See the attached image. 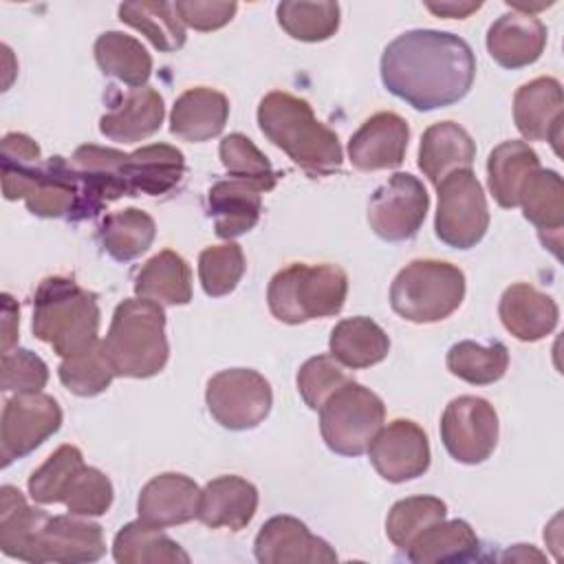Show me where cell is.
<instances>
[{"mask_svg": "<svg viewBox=\"0 0 564 564\" xmlns=\"http://www.w3.org/2000/svg\"><path fill=\"white\" fill-rule=\"evenodd\" d=\"M112 498H115V489L110 478L97 467L82 465V469L70 480L62 505L75 516L93 518V516H104L110 509Z\"/></svg>", "mask_w": 564, "mask_h": 564, "instance_id": "cell-47", "label": "cell"}, {"mask_svg": "<svg viewBox=\"0 0 564 564\" xmlns=\"http://www.w3.org/2000/svg\"><path fill=\"white\" fill-rule=\"evenodd\" d=\"M386 405L370 388L348 379L319 408V432L339 456H361L383 427Z\"/></svg>", "mask_w": 564, "mask_h": 564, "instance_id": "cell-7", "label": "cell"}, {"mask_svg": "<svg viewBox=\"0 0 564 564\" xmlns=\"http://www.w3.org/2000/svg\"><path fill=\"white\" fill-rule=\"evenodd\" d=\"M57 377L66 390L77 397H97L101 394L112 379L117 377L112 361L104 348V341H95L86 350L62 359Z\"/></svg>", "mask_w": 564, "mask_h": 564, "instance_id": "cell-42", "label": "cell"}, {"mask_svg": "<svg viewBox=\"0 0 564 564\" xmlns=\"http://www.w3.org/2000/svg\"><path fill=\"white\" fill-rule=\"evenodd\" d=\"M48 513L31 507L22 491L13 485L0 489V549L4 555L31 562L35 538Z\"/></svg>", "mask_w": 564, "mask_h": 564, "instance_id": "cell-31", "label": "cell"}, {"mask_svg": "<svg viewBox=\"0 0 564 564\" xmlns=\"http://www.w3.org/2000/svg\"><path fill=\"white\" fill-rule=\"evenodd\" d=\"M59 427L62 408L51 394L29 392L7 399L0 421L2 467L35 452Z\"/></svg>", "mask_w": 564, "mask_h": 564, "instance_id": "cell-12", "label": "cell"}, {"mask_svg": "<svg viewBox=\"0 0 564 564\" xmlns=\"http://www.w3.org/2000/svg\"><path fill=\"white\" fill-rule=\"evenodd\" d=\"M408 560L414 564L469 562L478 553V538L465 520H438L427 527L410 546Z\"/></svg>", "mask_w": 564, "mask_h": 564, "instance_id": "cell-33", "label": "cell"}, {"mask_svg": "<svg viewBox=\"0 0 564 564\" xmlns=\"http://www.w3.org/2000/svg\"><path fill=\"white\" fill-rule=\"evenodd\" d=\"M42 150L24 132H7L0 143L2 194L7 200L24 198L42 170Z\"/></svg>", "mask_w": 564, "mask_h": 564, "instance_id": "cell-40", "label": "cell"}, {"mask_svg": "<svg viewBox=\"0 0 564 564\" xmlns=\"http://www.w3.org/2000/svg\"><path fill=\"white\" fill-rule=\"evenodd\" d=\"M441 441L447 454L463 465L485 463L498 445V414L474 394L452 399L441 416Z\"/></svg>", "mask_w": 564, "mask_h": 564, "instance_id": "cell-10", "label": "cell"}, {"mask_svg": "<svg viewBox=\"0 0 564 564\" xmlns=\"http://www.w3.org/2000/svg\"><path fill=\"white\" fill-rule=\"evenodd\" d=\"M24 203L40 218H68L77 203V181L70 161L64 156L46 159Z\"/></svg>", "mask_w": 564, "mask_h": 564, "instance_id": "cell-34", "label": "cell"}, {"mask_svg": "<svg viewBox=\"0 0 564 564\" xmlns=\"http://www.w3.org/2000/svg\"><path fill=\"white\" fill-rule=\"evenodd\" d=\"M126 152L101 145H79L70 156V167L77 181V203L68 220L95 218L106 205L128 196L123 176Z\"/></svg>", "mask_w": 564, "mask_h": 564, "instance_id": "cell-13", "label": "cell"}, {"mask_svg": "<svg viewBox=\"0 0 564 564\" xmlns=\"http://www.w3.org/2000/svg\"><path fill=\"white\" fill-rule=\"evenodd\" d=\"M346 381L348 375L341 370V364L330 352L306 359L295 377L297 392L311 410H319L324 401Z\"/></svg>", "mask_w": 564, "mask_h": 564, "instance_id": "cell-48", "label": "cell"}, {"mask_svg": "<svg viewBox=\"0 0 564 564\" xmlns=\"http://www.w3.org/2000/svg\"><path fill=\"white\" fill-rule=\"evenodd\" d=\"M487 53L509 70L531 66L540 59L546 46V26L533 13H502L487 31Z\"/></svg>", "mask_w": 564, "mask_h": 564, "instance_id": "cell-20", "label": "cell"}, {"mask_svg": "<svg viewBox=\"0 0 564 564\" xmlns=\"http://www.w3.org/2000/svg\"><path fill=\"white\" fill-rule=\"evenodd\" d=\"M46 381H48V366L33 350L15 348L9 352H2L0 388L4 392H15V394L42 392Z\"/></svg>", "mask_w": 564, "mask_h": 564, "instance_id": "cell-49", "label": "cell"}, {"mask_svg": "<svg viewBox=\"0 0 564 564\" xmlns=\"http://www.w3.org/2000/svg\"><path fill=\"white\" fill-rule=\"evenodd\" d=\"M348 295V275L341 267L293 262L280 269L267 286V304L275 319L304 324L337 315Z\"/></svg>", "mask_w": 564, "mask_h": 564, "instance_id": "cell-5", "label": "cell"}, {"mask_svg": "<svg viewBox=\"0 0 564 564\" xmlns=\"http://www.w3.org/2000/svg\"><path fill=\"white\" fill-rule=\"evenodd\" d=\"M256 117L260 132L308 176H330L341 170L344 152L337 132L315 117L306 99L271 90L260 99Z\"/></svg>", "mask_w": 564, "mask_h": 564, "instance_id": "cell-2", "label": "cell"}, {"mask_svg": "<svg viewBox=\"0 0 564 564\" xmlns=\"http://www.w3.org/2000/svg\"><path fill=\"white\" fill-rule=\"evenodd\" d=\"M436 238L452 249L476 247L489 229L487 198L476 174L471 170H456L436 185Z\"/></svg>", "mask_w": 564, "mask_h": 564, "instance_id": "cell-8", "label": "cell"}, {"mask_svg": "<svg viewBox=\"0 0 564 564\" xmlns=\"http://www.w3.org/2000/svg\"><path fill=\"white\" fill-rule=\"evenodd\" d=\"M540 170L538 152L524 141H502L487 159V183L496 203L505 209L518 207L520 189Z\"/></svg>", "mask_w": 564, "mask_h": 564, "instance_id": "cell-30", "label": "cell"}, {"mask_svg": "<svg viewBox=\"0 0 564 564\" xmlns=\"http://www.w3.org/2000/svg\"><path fill=\"white\" fill-rule=\"evenodd\" d=\"M258 509V489L240 476H218L200 489L198 520L212 529H245Z\"/></svg>", "mask_w": 564, "mask_h": 564, "instance_id": "cell-23", "label": "cell"}, {"mask_svg": "<svg viewBox=\"0 0 564 564\" xmlns=\"http://www.w3.org/2000/svg\"><path fill=\"white\" fill-rule=\"evenodd\" d=\"M447 516V505L436 496H410L397 500L386 518V535L388 540L408 551V546L434 522Z\"/></svg>", "mask_w": 564, "mask_h": 564, "instance_id": "cell-43", "label": "cell"}, {"mask_svg": "<svg viewBox=\"0 0 564 564\" xmlns=\"http://www.w3.org/2000/svg\"><path fill=\"white\" fill-rule=\"evenodd\" d=\"M207 214L214 218L216 236L223 240H234L258 225L262 214V196L245 181H216L207 192Z\"/></svg>", "mask_w": 564, "mask_h": 564, "instance_id": "cell-27", "label": "cell"}, {"mask_svg": "<svg viewBox=\"0 0 564 564\" xmlns=\"http://www.w3.org/2000/svg\"><path fill=\"white\" fill-rule=\"evenodd\" d=\"M106 553L104 529L84 516H48L40 529L33 546L31 562H57V564H84L97 562Z\"/></svg>", "mask_w": 564, "mask_h": 564, "instance_id": "cell-16", "label": "cell"}, {"mask_svg": "<svg viewBox=\"0 0 564 564\" xmlns=\"http://www.w3.org/2000/svg\"><path fill=\"white\" fill-rule=\"evenodd\" d=\"M445 364L454 377L471 386H489L505 377L509 368V350L498 339H491L489 344L463 339L447 350Z\"/></svg>", "mask_w": 564, "mask_h": 564, "instance_id": "cell-39", "label": "cell"}, {"mask_svg": "<svg viewBox=\"0 0 564 564\" xmlns=\"http://www.w3.org/2000/svg\"><path fill=\"white\" fill-rule=\"evenodd\" d=\"M410 139L408 121L397 112H377L348 141V159L361 172L392 170L403 163Z\"/></svg>", "mask_w": 564, "mask_h": 564, "instance_id": "cell-18", "label": "cell"}, {"mask_svg": "<svg viewBox=\"0 0 564 564\" xmlns=\"http://www.w3.org/2000/svg\"><path fill=\"white\" fill-rule=\"evenodd\" d=\"M205 403L218 425L242 432L258 427L269 416L273 392L258 370L227 368L207 381Z\"/></svg>", "mask_w": 564, "mask_h": 564, "instance_id": "cell-9", "label": "cell"}, {"mask_svg": "<svg viewBox=\"0 0 564 564\" xmlns=\"http://www.w3.org/2000/svg\"><path fill=\"white\" fill-rule=\"evenodd\" d=\"M218 154L231 178L245 181L258 192H271L280 178L267 154L242 132L227 134L218 145Z\"/></svg>", "mask_w": 564, "mask_h": 564, "instance_id": "cell-41", "label": "cell"}, {"mask_svg": "<svg viewBox=\"0 0 564 564\" xmlns=\"http://www.w3.org/2000/svg\"><path fill=\"white\" fill-rule=\"evenodd\" d=\"M200 489L198 485L176 471H165L150 478L137 500V511L143 522L154 527H176L198 516Z\"/></svg>", "mask_w": 564, "mask_h": 564, "instance_id": "cell-19", "label": "cell"}, {"mask_svg": "<svg viewBox=\"0 0 564 564\" xmlns=\"http://www.w3.org/2000/svg\"><path fill=\"white\" fill-rule=\"evenodd\" d=\"M498 315L502 326L520 341H540L551 335L560 319L555 300L527 282H516L505 289Z\"/></svg>", "mask_w": 564, "mask_h": 564, "instance_id": "cell-21", "label": "cell"}, {"mask_svg": "<svg viewBox=\"0 0 564 564\" xmlns=\"http://www.w3.org/2000/svg\"><path fill=\"white\" fill-rule=\"evenodd\" d=\"M156 236V225L150 214L137 207H126L106 214L99 227L101 247L119 262H130L145 253Z\"/></svg>", "mask_w": 564, "mask_h": 564, "instance_id": "cell-38", "label": "cell"}, {"mask_svg": "<svg viewBox=\"0 0 564 564\" xmlns=\"http://www.w3.org/2000/svg\"><path fill=\"white\" fill-rule=\"evenodd\" d=\"M112 557L119 564H189V555L161 527L132 520L123 524L112 542Z\"/></svg>", "mask_w": 564, "mask_h": 564, "instance_id": "cell-32", "label": "cell"}, {"mask_svg": "<svg viewBox=\"0 0 564 564\" xmlns=\"http://www.w3.org/2000/svg\"><path fill=\"white\" fill-rule=\"evenodd\" d=\"M465 297V273L443 260H412L390 286L392 311L414 324H434L449 317Z\"/></svg>", "mask_w": 564, "mask_h": 564, "instance_id": "cell-6", "label": "cell"}, {"mask_svg": "<svg viewBox=\"0 0 564 564\" xmlns=\"http://www.w3.org/2000/svg\"><path fill=\"white\" fill-rule=\"evenodd\" d=\"M165 106L159 90L150 86L132 88L101 115L99 132L117 143H137L152 137L161 128Z\"/></svg>", "mask_w": 564, "mask_h": 564, "instance_id": "cell-22", "label": "cell"}, {"mask_svg": "<svg viewBox=\"0 0 564 564\" xmlns=\"http://www.w3.org/2000/svg\"><path fill=\"white\" fill-rule=\"evenodd\" d=\"M379 73L388 93L419 112H430L458 104L471 90L476 57L454 33L412 29L383 48Z\"/></svg>", "mask_w": 564, "mask_h": 564, "instance_id": "cell-1", "label": "cell"}, {"mask_svg": "<svg viewBox=\"0 0 564 564\" xmlns=\"http://www.w3.org/2000/svg\"><path fill=\"white\" fill-rule=\"evenodd\" d=\"M229 119V99L214 88L196 86L181 93L170 112V132L189 143L218 137Z\"/></svg>", "mask_w": 564, "mask_h": 564, "instance_id": "cell-25", "label": "cell"}, {"mask_svg": "<svg viewBox=\"0 0 564 564\" xmlns=\"http://www.w3.org/2000/svg\"><path fill=\"white\" fill-rule=\"evenodd\" d=\"M104 348L117 377L148 379L159 375L170 357L163 306L145 297H128L117 304Z\"/></svg>", "mask_w": 564, "mask_h": 564, "instance_id": "cell-4", "label": "cell"}, {"mask_svg": "<svg viewBox=\"0 0 564 564\" xmlns=\"http://www.w3.org/2000/svg\"><path fill=\"white\" fill-rule=\"evenodd\" d=\"M84 456L75 445L57 447L29 478V496L40 505L64 502L66 489L82 469Z\"/></svg>", "mask_w": 564, "mask_h": 564, "instance_id": "cell-45", "label": "cell"}, {"mask_svg": "<svg viewBox=\"0 0 564 564\" xmlns=\"http://www.w3.org/2000/svg\"><path fill=\"white\" fill-rule=\"evenodd\" d=\"M176 13L183 24L194 31H216L231 22L238 11L236 2H216V0H176Z\"/></svg>", "mask_w": 564, "mask_h": 564, "instance_id": "cell-50", "label": "cell"}, {"mask_svg": "<svg viewBox=\"0 0 564 564\" xmlns=\"http://www.w3.org/2000/svg\"><path fill=\"white\" fill-rule=\"evenodd\" d=\"M18 324H20V308L9 293L2 295V352H9L11 346L18 341Z\"/></svg>", "mask_w": 564, "mask_h": 564, "instance_id": "cell-51", "label": "cell"}, {"mask_svg": "<svg viewBox=\"0 0 564 564\" xmlns=\"http://www.w3.org/2000/svg\"><path fill=\"white\" fill-rule=\"evenodd\" d=\"M245 269L242 247L231 240L207 247L198 256V280L209 297L229 295L242 280Z\"/></svg>", "mask_w": 564, "mask_h": 564, "instance_id": "cell-46", "label": "cell"}, {"mask_svg": "<svg viewBox=\"0 0 564 564\" xmlns=\"http://www.w3.org/2000/svg\"><path fill=\"white\" fill-rule=\"evenodd\" d=\"M427 11H432L438 18H467L474 11L482 7V2H427Z\"/></svg>", "mask_w": 564, "mask_h": 564, "instance_id": "cell-52", "label": "cell"}, {"mask_svg": "<svg viewBox=\"0 0 564 564\" xmlns=\"http://www.w3.org/2000/svg\"><path fill=\"white\" fill-rule=\"evenodd\" d=\"M119 20L141 35L150 40V44L163 53H174L183 48L187 35L181 15L176 13L174 2H156V0H141V2H123L117 9Z\"/></svg>", "mask_w": 564, "mask_h": 564, "instance_id": "cell-36", "label": "cell"}, {"mask_svg": "<svg viewBox=\"0 0 564 564\" xmlns=\"http://www.w3.org/2000/svg\"><path fill=\"white\" fill-rule=\"evenodd\" d=\"M328 348L341 366L361 370L388 357L390 337L375 319L366 315H355L335 324V328L330 330Z\"/></svg>", "mask_w": 564, "mask_h": 564, "instance_id": "cell-29", "label": "cell"}, {"mask_svg": "<svg viewBox=\"0 0 564 564\" xmlns=\"http://www.w3.org/2000/svg\"><path fill=\"white\" fill-rule=\"evenodd\" d=\"M513 121L527 141H549L560 154L564 95L555 77H538L513 95Z\"/></svg>", "mask_w": 564, "mask_h": 564, "instance_id": "cell-17", "label": "cell"}, {"mask_svg": "<svg viewBox=\"0 0 564 564\" xmlns=\"http://www.w3.org/2000/svg\"><path fill=\"white\" fill-rule=\"evenodd\" d=\"M95 62L104 75L132 88H143L152 75V57L145 46L121 31H106L95 40Z\"/></svg>", "mask_w": 564, "mask_h": 564, "instance_id": "cell-35", "label": "cell"}, {"mask_svg": "<svg viewBox=\"0 0 564 564\" xmlns=\"http://www.w3.org/2000/svg\"><path fill=\"white\" fill-rule=\"evenodd\" d=\"M275 15L282 31L300 42H324L339 29L337 2H280Z\"/></svg>", "mask_w": 564, "mask_h": 564, "instance_id": "cell-44", "label": "cell"}, {"mask_svg": "<svg viewBox=\"0 0 564 564\" xmlns=\"http://www.w3.org/2000/svg\"><path fill=\"white\" fill-rule=\"evenodd\" d=\"M185 174V156L170 143H150L130 154L123 161V176L128 196H163L172 192Z\"/></svg>", "mask_w": 564, "mask_h": 564, "instance_id": "cell-24", "label": "cell"}, {"mask_svg": "<svg viewBox=\"0 0 564 564\" xmlns=\"http://www.w3.org/2000/svg\"><path fill=\"white\" fill-rule=\"evenodd\" d=\"M99 317L97 295L73 278L48 275L33 293V335L62 359L99 341Z\"/></svg>", "mask_w": 564, "mask_h": 564, "instance_id": "cell-3", "label": "cell"}, {"mask_svg": "<svg viewBox=\"0 0 564 564\" xmlns=\"http://www.w3.org/2000/svg\"><path fill=\"white\" fill-rule=\"evenodd\" d=\"M474 159L476 143L471 134L454 121H438L421 137L419 170L434 185L456 170H471Z\"/></svg>", "mask_w": 564, "mask_h": 564, "instance_id": "cell-26", "label": "cell"}, {"mask_svg": "<svg viewBox=\"0 0 564 564\" xmlns=\"http://www.w3.org/2000/svg\"><path fill=\"white\" fill-rule=\"evenodd\" d=\"M253 553L260 564H333L335 549L313 535L308 527L293 516L269 518L253 542Z\"/></svg>", "mask_w": 564, "mask_h": 564, "instance_id": "cell-15", "label": "cell"}, {"mask_svg": "<svg viewBox=\"0 0 564 564\" xmlns=\"http://www.w3.org/2000/svg\"><path fill=\"white\" fill-rule=\"evenodd\" d=\"M518 205L522 216L535 225L540 238L555 234L564 227V183L555 170H535L520 189Z\"/></svg>", "mask_w": 564, "mask_h": 564, "instance_id": "cell-37", "label": "cell"}, {"mask_svg": "<svg viewBox=\"0 0 564 564\" xmlns=\"http://www.w3.org/2000/svg\"><path fill=\"white\" fill-rule=\"evenodd\" d=\"M427 207L425 185L408 172H397L370 196L368 225L386 242L412 240L423 227Z\"/></svg>", "mask_w": 564, "mask_h": 564, "instance_id": "cell-11", "label": "cell"}, {"mask_svg": "<svg viewBox=\"0 0 564 564\" xmlns=\"http://www.w3.org/2000/svg\"><path fill=\"white\" fill-rule=\"evenodd\" d=\"M368 458L388 482L414 480L430 467L427 434L410 419H394L377 432L368 445Z\"/></svg>", "mask_w": 564, "mask_h": 564, "instance_id": "cell-14", "label": "cell"}, {"mask_svg": "<svg viewBox=\"0 0 564 564\" xmlns=\"http://www.w3.org/2000/svg\"><path fill=\"white\" fill-rule=\"evenodd\" d=\"M132 289L137 297L165 306H183L192 300V269L183 256L163 249L137 271Z\"/></svg>", "mask_w": 564, "mask_h": 564, "instance_id": "cell-28", "label": "cell"}]
</instances>
